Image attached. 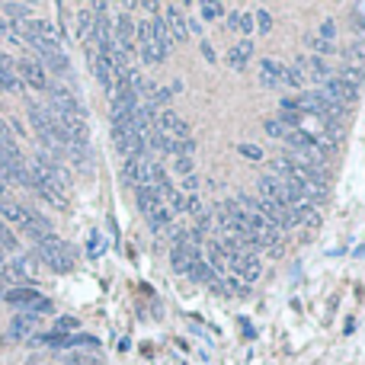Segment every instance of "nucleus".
<instances>
[{"instance_id": "obj_2", "label": "nucleus", "mask_w": 365, "mask_h": 365, "mask_svg": "<svg viewBox=\"0 0 365 365\" xmlns=\"http://www.w3.org/2000/svg\"><path fill=\"white\" fill-rule=\"evenodd\" d=\"M135 48L141 52V61H144V65H160V61L167 58V52L157 45V38L151 32V19H138V23H135Z\"/></svg>"}, {"instance_id": "obj_23", "label": "nucleus", "mask_w": 365, "mask_h": 365, "mask_svg": "<svg viewBox=\"0 0 365 365\" xmlns=\"http://www.w3.org/2000/svg\"><path fill=\"white\" fill-rule=\"evenodd\" d=\"M343 58H346V61H353V67H362L365 65V45H362V42L346 45V48H343Z\"/></svg>"}, {"instance_id": "obj_35", "label": "nucleus", "mask_w": 365, "mask_h": 365, "mask_svg": "<svg viewBox=\"0 0 365 365\" xmlns=\"http://www.w3.org/2000/svg\"><path fill=\"white\" fill-rule=\"evenodd\" d=\"M353 13H356L359 29H365V3H353Z\"/></svg>"}, {"instance_id": "obj_4", "label": "nucleus", "mask_w": 365, "mask_h": 365, "mask_svg": "<svg viewBox=\"0 0 365 365\" xmlns=\"http://www.w3.org/2000/svg\"><path fill=\"white\" fill-rule=\"evenodd\" d=\"M3 301H7V305H16V308L32 311V314H45V311H52V301L42 298L36 289H7L3 291Z\"/></svg>"}, {"instance_id": "obj_21", "label": "nucleus", "mask_w": 365, "mask_h": 365, "mask_svg": "<svg viewBox=\"0 0 365 365\" xmlns=\"http://www.w3.org/2000/svg\"><path fill=\"white\" fill-rule=\"evenodd\" d=\"M16 250H19L16 234H13V231L0 221V263H3V253H16Z\"/></svg>"}, {"instance_id": "obj_24", "label": "nucleus", "mask_w": 365, "mask_h": 365, "mask_svg": "<svg viewBox=\"0 0 365 365\" xmlns=\"http://www.w3.org/2000/svg\"><path fill=\"white\" fill-rule=\"evenodd\" d=\"M231 29H237V32H250L253 29V16H247V13H231Z\"/></svg>"}, {"instance_id": "obj_36", "label": "nucleus", "mask_w": 365, "mask_h": 365, "mask_svg": "<svg viewBox=\"0 0 365 365\" xmlns=\"http://www.w3.org/2000/svg\"><path fill=\"white\" fill-rule=\"evenodd\" d=\"M199 48H202L206 61H215V52H212V45H208V42H199Z\"/></svg>"}, {"instance_id": "obj_10", "label": "nucleus", "mask_w": 365, "mask_h": 365, "mask_svg": "<svg viewBox=\"0 0 365 365\" xmlns=\"http://www.w3.org/2000/svg\"><path fill=\"white\" fill-rule=\"evenodd\" d=\"M0 218H3V221H13V225L23 231L29 221V208L19 206V202H10V199H0Z\"/></svg>"}, {"instance_id": "obj_17", "label": "nucleus", "mask_w": 365, "mask_h": 365, "mask_svg": "<svg viewBox=\"0 0 365 365\" xmlns=\"http://www.w3.org/2000/svg\"><path fill=\"white\" fill-rule=\"evenodd\" d=\"M291 215H295V221H298V225H308V228H318L320 225V212H318V206H311V202L295 206V208H291Z\"/></svg>"}, {"instance_id": "obj_1", "label": "nucleus", "mask_w": 365, "mask_h": 365, "mask_svg": "<svg viewBox=\"0 0 365 365\" xmlns=\"http://www.w3.org/2000/svg\"><path fill=\"white\" fill-rule=\"evenodd\" d=\"M36 260H42L55 272H71L74 269V250H71V243L61 241V237H55V234L45 237V241H38Z\"/></svg>"}, {"instance_id": "obj_11", "label": "nucleus", "mask_w": 365, "mask_h": 365, "mask_svg": "<svg viewBox=\"0 0 365 365\" xmlns=\"http://www.w3.org/2000/svg\"><path fill=\"white\" fill-rule=\"evenodd\" d=\"M38 318L36 314H19V318H13V324H10V333L7 340H26L32 330H36Z\"/></svg>"}, {"instance_id": "obj_32", "label": "nucleus", "mask_w": 365, "mask_h": 365, "mask_svg": "<svg viewBox=\"0 0 365 365\" xmlns=\"http://www.w3.org/2000/svg\"><path fill=\"white\" fill-rule=\"evenodd\" d=\"M177 173L179 177H192V157H177Z\"/></svg>"}, {"instance_id": "obj_9", "label": "nucleus", "mask_w": 365, "mask_h": 365, "mask_svg": "<svg viewBox=\"0 0 365 365\" xmlns=\"http://www.w3.org/2000/svg\"><path fill=\"white\" fill-rule=\"evenodd\" d=\"M164 19H167V29H170V36H173V42H186L189 32H186V16H183V7H179V3H167Z\"/></svg>"}, {"instance_id": "obj_8", "label": "nucleus", "mask_w": 365, "mask_h": 365, "mask_svg": "<svg viewBox=\"0 0 365 365\" xmlns=\"http://www.w3.org/2000/svg\"><path fill=\"white\" fill-rule=\"evenodd\" d=\"M260 84L269 87V90H282V87H285V65L272 61V58H263L260 61Z\"/></svg>"}, {"instance_id": "obj_37", "label": "nucleus", "mask_w": 365, "mask_h": 365, "mask_svg": "<svg viewBox=\"0 0 365 365\" xmlns=\"http://www.w3.org/2000/svg\"><path fill=\"white\" fill-rule=\"evenodd\" d=\"M320 32H324V42H330V38H333V23H324V26H320Z\"/></svg>"}, {"instance_id": "obj_38", "label": "nucleus", "mask_w": 365, "mask_h": 365, "mask_svg": "<svg viewBox=\"0 0 365 365\" xmlns=\"http://www.w3.org/2000/svg\"><path fill=\"white\" fill-rule=\"evenodd\" d=\"M7 26L10 23H3V16H0V38H7Z\"/></svg>"}, {"instance_id": "obj_16", "label": "nucleus", "mask_w": 365, "mask_h": 365, "mask_svg": "<svg viewBox=\"0 0 365 365\" xmlns=\"http://www.w3.org/2000/svg\"><path fill=\"white\" fill-rule=\"evenodd\" d=\"M135 196H138V208H141V215H144V218H148V215H154V212H157V208L164 206V202L157 199V192H154L151 186L135 189Z\"/></svg>"}, {"instance_id": "obj_26", "label": "nucleus", "mask_w": 365, "mask_h": 365, "mask_svg": "<svg viewBox=\"0 0 365 365\" xmlns=\"http://www.w3.org/2000/svg\"><path fill=\"white\" fill-rule=\"evenodd\" d=\"M263 129L269 131L272 138H282V141H285V135H289V131H291V129H285V125H282L279 119H266V122H263Z\"/></svg>"}, {"instance_id": "obj_31", "label": "nucleus", "mask_w": 365, "mask_h": 365, "mask_svg": "<svg viewBox=\"0 0 365 365\" xmlns=\"http://www.w3.org/2000/svg\"><path fill=\"white\" fill-rule=\"evenodd\" d=\"M308 45H311V52H320V55H324V52H333V45L324 42L320 36H308Z\"/></svg>"}, {"instance_id": "obj_22", "label": "nucleus", "mask_w": 365, "mask_h": 365, "mask_svg": "<svg viewBox=\"0 0 365 365\" xmlns=\"http://www.w3.org/2000/svg\"><path fill=\"white\" fill-rule=\"evenodd\" d=\"M61 365H103V359L96 356V353H80L77 349V353H67Z\"/></svg>"}, {"instance_id": "obj_3", "label": "nucleus", "mask_w": 365, "mask_h": 365, "mask_svg": "<svg viewBox=\"0 0 365 365\" xmlns=\"http://www.w3.org/2000/svg\"><path fill=\"white\" fill-rule=\"evenodd\" d=\"M225 266L234 272V279H241L243 285L256 282V279H260V272H263V263H260L256 253H234V256H228Z\"/></svg>"}, {"instance_id": "obj_5", "label": "nucleus", "mask_w": 365, "mask_h": 365, "mask_svg": "<svg viewBox=\"0 0 365 365\" xmlns=\"http://www.w3.org/2000/svg\"><path fill=\"white\" fill-rule=\"evenodd\" d=\"M151 164H154V160H148L144 154L129 157V160H125V170H122L125 183H129V186H135V189L151 186Z\"/></svg>"}, {"instance_id": "obj_30", "label": "nucleus", "mask_w": 365, "mask_h": 365, "mask_svg": "<svg viewBox=\"0 0 365 365\" xmlns=\"http://www.w3.org/2000/svg\"><path fill=\"white\" fill-rule=\"evenodd\" d=\"M167 202H170V212H173V215H177V212H186V196H183L179 189H177V192H173V196L167 199Z\"/></svg>"}, {"instance_id": "obj_19", "label": "nucleus", "mask_w": 365, "mask_h": 365, "mask_svg": "<svg viewBox=\"0 0 365 365\" xmlns=\"http://www.w3.org/2000/svg\"><path fill=\"white\" fill-rule=\"evenodd\" d=\"M340 80V84H346V87H353V90H359V87L365 84V71L362 67H353V65H346V67H340L337 74H333Z\"/></svg>"}, {"instance_id": "obj_6", "label": "nucleus", "mask_w": 365, "mask_h": 365, "mask_svg": "<svg viewBox=\"0 0 365 365\" xmlns=\"http://www.w3.org/2000/svg\"><path fill=\"white\" fill-rule=\"evenodd\" d=\"M154 129H157L167 141H183V138H189L186 119H179V115H177V113H170V109H164V113L154 119Z\"/></svg>"}, {"instance_id": "obj_28", "label": "nucleus", "mask_w": 365, "mask_h": 365, "mask_svg": "<svg viewBox=\"0 0 365 365\" xmlns=\"http://www.w3.org/2000/svg\"><path fill=\"white\" fill-rule=\"evenodd\" d=\"M285 87H305V74L295 65L285 67Z\"/></svg>"}, {"instance_id": "obj_7", "label": "nucleus", "mask_w": 365, "mask_h": 365, "mask_svg": "<svg viewBox=\"0 0 365 365\" xmlns=\"http://www.w3.org/2000/svg\"><path fill=\"white\" fill-rule=\"evenodd\" d=\"M16 77H19V84H29V87H36V90H48V74L36 58L16 61Z\"/></svg>"}, {"instance_id": "obj_14", "label": "nucleus", "mask_w": 365, "mask_h": 365, "mask_svg": "<svg viewBox=\"0 0 365 365\" xmlns=\"http://www.w3.org/2000/svg\"><path fill=\"white\" fill-rule=\"evenodd\" d=\"M253 55V42L250 38H241L231 52H228V65L234 67V71H243V65H247V58Z\"/></svg>"}, {"instance_id": "obj_33", "label": "nucleus", "mask_w": 365, "mask_h": 365, "mask_svg": "<svg viewBox=\"0 0 365 365\" xmlns=\"http://www.w3.org/2000/svg\"><path fill=\"white\" fill-rule=\"evenodd\" d=\"M256 26H260L263 32H269V29H272V16H269V10H260V13H256Z\"/></svg>"}, {"instance_id": "obj_25", "label": "nucleus", "mask_w": 365, "mask_h": 365, "mask_svg": "<svg viewBox=\"0 0 365 365\" xmlns=\"http://www.w3.org/2000/svg\"><path fill=\"white\" fill-rule=\"evenodd\" d=\"M3 13H10L13 19H29L32 7H29V3H3Z\"/></svg>"}, {"instance_id": "obj_13", "label": "nucleus", "mask_w": 365, "mask_h": 365, "mask_svg": "<svg viewBox=\"0 0 365 365\" xmlns=\"http://www.w3.org/2000/svg\"><path fill=\"white\" fill-rule=\"evenodd\" d=\"M298 65H305V71H301V74L305 77H314V80H318V84H324V80H330V67L324 65V58H305V61H298Z\"/></svg>"}, {"instance_id": "obj_18", "label": "nucleus", "mask_w": 365, "mask_h": 365, "mask_svg": "<svg viewBox=\"0 0 365 365\" xmlns=\"http://www.w3.org/2000/svg\"><path fill=\"white\" fill-rule=\"evenodd\" d=\"M151 32H154V38H157V45L170 55L173 36H170V29H167V19H164V16H151Z\"/></svg>"}, {"instance_id": "obj_20", "label": "nucleus", "mask_w": 365, "mask_h": 365, "mask_svg": "<svg viewBox=\"0 0 365 365\" xmlns=\"http://www.w3.org/2000/svg\"><path fill=\"white\" fill-rule=\"evenodd\" d=\"M186 276H189V279H196V282H208V285L215 282V272L208 269V263H206V260H192V263H189Z\"/></svg>"}, {"instance_id": "obj_34", "label": "nucleus", "mask_w": 365, "mask_h": 365, "mask_svg": "<svg viewBox=\"0 0 365 365\" xmlns=\"http://www.w3.org/2000/svg\"><path fill=\"white\" fill-rule=\"evenodd\" d=\"M241 154H247L250 160H260V157H263V151H260V148H253V144H241Z\"/></svg>"}, {"instance_id": "obj_12", "label": "nucleus", "mask_w": 365, "mask_h": 365, "mask_svg": "<svg viewBox=\"0 0 365 365\" xmlns=\"http://www.w3.org/2000/svg\"><path fill=\"white\" fill-rule=\"evenodd\" d=\"M93 71H96V80L106 87V93H113V58L93 55Z\"/></svg>"}, {"instance_id": "obj_15", "label": "nucleus", "mask_w": 365, "mask_h": 365, "mask_svg": "<svg viewBox=\"0 0 365 365\" xmlns=\"http://www.w3.org/2000/svg\"><path fill=\"white\" fill-rule=\"evenodd\" d=\"M38 65L52 67L55 74H67V71H71V61H67L65 52H42V55H38Z\"/></svg>"}, {"instance_id": "obj_29", "label": "nucleus", "mask_w": 365, "mask_h": 365, "mask_svg": "<svg viewBox=\"0 0 365 365\" xmlns=\"http://www.w3.org/2000/svg\"><path fill=\"white\" fill-rule=\"evenodd\" d=\"M80 327V324H77L74 318H58V324H55V330H58V337H61V333H74V330Z\"/></svg>"}, {"instance_id": "obj_27", "label": "nucleus", "mask_w": 365, "mask_h": 365, "mask_svg": "<svg viewBox=\"0 0 365 365\" xmlns=\"http://www.w3.org/2000/svg\"><path fill=\"white\" fill-rule=\"evenodd\" d=\"M199 13H202V19H218L221 16V13H225V7H221V3H202V7H199Z\"/></svg>"}]
</instances>
